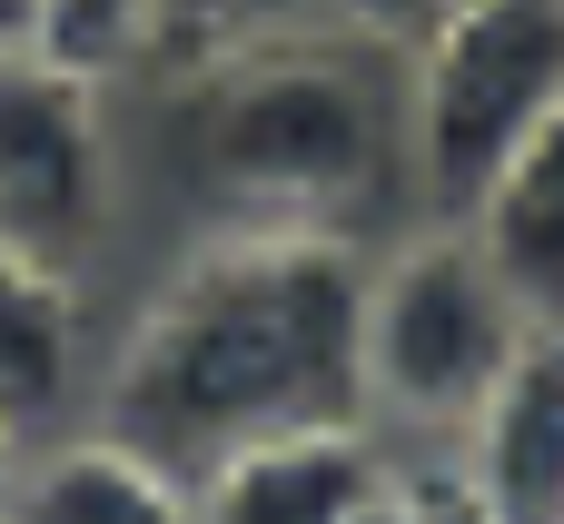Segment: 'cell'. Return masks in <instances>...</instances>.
<instances>
[{"label": "cell", "mask_w": 564, "mask_h": 524, "mask_svg": "<svg viewBox=\"0 0 564 524\" xmlns=\"http://www.w3.org/2000/svg\"><path fill=\"white\" fill-rule=\"evenodd\" d=\"M357 287L367 248L327 218H228L198 238L119 347L89 367L79 426L129 436L159 466H208L268 426L367 416L357 396Z\"/></svg>", "instance_id": "obj_1"}, {"label": "cell", "mask_w": 564, "mask_h": 524, "mask_svg": "<svg viewBox=\"0 0 564 524\" xmlns=\"http://www.w3.org/2000/svg\"><path fill=\"white\" fill-rule=\"evenodd\" d=\"M188 79V168L228 218H327L367 208L406 159L397 59L367 40L248 30L238 50L178 69Z\"/></svg>", "instance_id": "obj_2"}, {"label": "cell", "mask_w": 564, "mask_h": 524, "mask_svg": "<svg viewBox=\"0 0 564 524\" xmlns=\"http://www.w3.org/2000/svg\"><path fill=\"white\" fill-rule=\"evenodd\" d=\"M535 317L496 277V258L466 238V218H436L397 248H367L357 287V396L387 436H456L486 386L516 367Z\"/></svg>", "instance_id": "obj_3"}, {"label": "cell", "mask_w": 564, "mask_h": 524, "mask_svg": "<svg viewBox=\"0 0 564 524\" xmlns=\"http://www.w3.org/2000/svg\"><path fill=\"white\" fill-rule=\"evenodd\" d=\"M397 89H406L416 188L436 198V218H466V198L564 99V0H466V10H446L397 59Z\"/></svg>", "instance_id": "obj_4"}, {"label": "cell", "mask_w": 564, "mask_h": 524, "mask_svg": "<svg viewBox=\"0 0 564 524\" xmlns=\"http://www.w3.org/2000/svg\"><path fill=\"white\" fill-rule=\"evenodd\" d=\"M119 198V139H109V79H79L40 50H0V238L89 268Z\"/></svg>", "instance_id": "obj_5"}, {"label": "cell", "mask_w": 564, "mask_h": 524, "mask_svg": "<svg viewBox=\"0 0 564 524\" xmlns=\"http://www.w3.org/2000/svg\"><path fill=\"white\" fill-rule=\"evenodd\" d=\"M387 476H397L387 426L327 416V426H268L218 446L208 466H188V505L198 524H347Z\"/></svg>", "instance_id": "obj_6"}, {"label": "cell", "mask_w": 564, "mask_h": 524, "mask_svg": "<svg viewBox=\"0 0 564 524\" xmlns=\"http://www.w3.org/2000/svg\"><path fill=\"white\" fill-rule=\"evenodd\" d=\"M446 466L496 524H564V327H535L516 347V367L456 426Z\"/></svg>", "instance_id": "obj_7"}, {"label": "cell", "mask_w": 564, "mask_h": 524, "mask_svg": "<svg viewBox=\"0 0 564 524\" xmlns=\"http://www.w3.org/2000/svg\"><path fill=\"white\" fill-rule=\"evenodd\" d=\"M89 406V307L79 268H50L0 238V416L50 436Z\"/></svg>", "instance_id": "obj_8"}, {"label": "cell", "mask_w": 564, "mask_h": 524, "mask_svg": "<svg viewBox=\"0 0 564 524\" xmlns=\"http://www.w3.org/2000/svg\"><path fill=\"white\" fill-rule=\"evenodd\" d=\"M466 238L496 258L516 307L535 327H564V99L516 139V159L466 198Z\"/></svg>", "instance_id": "obj_9"}, {"label": "cell", "mask_w": 564, "mask_h": 524, "mask_svg": "<svg viewBox=\"0 0 564 524\" xmlns=\"http://www.w3.org/2000/svg\"><path fill=\"white\" fill-rule=\"evenodd\" d=\"M10 524H198L188 505V476L139 456L129 436L109 426H50L30 446V476H20V505Z\"/></svg>", "instance_id": "obj_10"}, {"label": "cell", "mask_w": 564, "mask_h": 524, "mask_svg": "<svg viewBox=\"0 0 564 524\" xmlns=\"http://www.w3.org/2000/svg\"><path fill=\"white\" fill-rule=\"evenodd\" d=\"M30 50L119 89V79L149 69V0H40V40Z\"/></svg>", "instance_id": "obj_11"}, {"label": "cell", "mask_w": 564, "mask_h": 524, "mask_svg": "<svg viewBox=\"0 0 564 524\" xmlns=\"http://www.w3.org/2000/svg\"><path fill=\"white\" fill-rule=\"evenodd\" d=\"M268 10L278 0H149V69H198L248 30H268Z\"/></svg>", "instance_id": "obj_12"}, {"label": "cell", "mask_w": 564, "mask_h": 524, "mask_svg": "<svg viewBox=\"0 0 564 524\" xmlns=\"http://www.w3.org/2000/svg\"><path fill=\"white\" fill-rule=\"evenodd\" d=\"M446 10H466V0H327V20L347 40H367V50H387V59H406Z\"/></svg>", "instance_id": "obj_13"}, {"label": "cell", "mask_w": 564, "mask_h": 524, "mask_svg": "<svg viewBox=\"0 0 564 524\" xmlns=\"http://www.w3.org/2000/svg\"><path fill=\"white\" fill-rule=\"evenodd\" d=\"M406 495H416V524H496L476 495H466L456 466H406Z\"/></svg>", "instance_id": "obj_14"}, {"label": "cell", "mask_w": 564, "mask_h": 524, "mask_svg": "<svg viewBox=\"0 0 564 524\" xmlns=\"http://www.w3.org/2000/svg\"><path fill=\"white\" fill-rule=\"evenodd\" d=\"M30 446H40V436L0 416V524H10V505H20V476H30Z\"/></svg>", "instance_id": "obj_15"}, {"label": "cell", "mask_w": 564, "mask_h": 524, "mask_svg": "<svg viewBox=\"0 0 564 524\" xmlns=\"http://www.w3.org/2000/svg\"><path fill=\"white\" fill-rule=\"evenodd\" d=\"M347 524H416V495H406V466H397V476H387V485H377V495H367V505H357Z\"/></svg>", "instance_id": "obj_16"}, {"label": "cell", "mask_w": 564, "mask_h": 524, "mask_svg": "<svg viewBox=\"0 0 564 524\" xmlns=\"http://www.w3.org/2000/svg\"><path fill=\"white\" fill-rule=\"evenodd\" d=\"M40 40V0H0V50H30Z\"/></svg>", "instance_id": "obj_17"}]
</instances>
